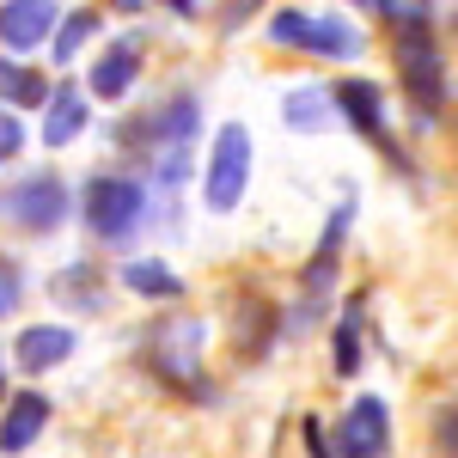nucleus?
Listing matches in <instances>:
<instances>
[{
	"label": "nucleus",
	"instance_id": "nucleus-1",
	"mask_svg": "<svg viewBox=\"0 0 458 458\" xmlns=\"http://www.w3.org/2000/svg\"><path fill=\"white\" fill-rule=\"evenodd\" d=\"M196 129H202V105H196L190 92L165 98V105L147 116V129H141L147 165H153V177H159L165 190H177V183H183V172H190V147H196Z\"/></svg>",
	"mask_w": 458,
	"mask_h": 458
},
{
	"label": "nucleus",
	"instance_id": "nucleus-2",
	"mask_svg": "<svg viewBox=\"0 0 458 458\" xmlns=\"http://www.w3.org/2000/svg\"><path fill=\"white\" fill-rule=\"evenodd\" d=\"M391 31H397V68H403V86L422 116L446 105V80H440V49H434V31H428V13H391Z\"/></svg>",
	"mask_w": 458,
	"mask_h": 458
},
{
	"label": "nucleus",
	"instance_id": "nucleus-3",
	"mask_svg": "<svg viewBox=\"0 0 458 458\" xmlns=\"http://www.w3.org/2000/svg\"><path fill=\"white\" fill-rule=\"evenodd\" d=\"M147 367L159 373V379H172V386H196V367H202V318H159L153 330H147Z\"/></svg>",
	"mask_w": 458,
	"mask_h": 458
},
{
	"label": "nucleus",
	"instance_id": "nucleus-4",
	"mask_svg": "<svg viewBox=\"0 0 458 458\" xmlns=\"http://www.w3.org/2000/svg\"><path fill=\"white\" fill-rule=\"evenodd\" d=\"M147 220V190L135 177H92L86 183V226L98 233V239H129L135 226Z\"/></svg>",
	"mask_w": 458,
	"mask_h": 458
},
{
	"label": "nucleus",
	"instance_id": "nucleus-5",
	"mask_svg": "<svg viewBox=\"0 0 458 458\" xmlns=\"http://www.w3.org/2000/svg\"><path fill=\"white\" fill-rule=\"evenodd\" d=\"M0 220L25 226V233H55L68 220V183L55 172H37L13 190H0Z\"/></svg>",
	"mask_w": 458,
	"mask_h": 458
},
{
	"label": "nucleus",
	"instance_id": "nucleus-6",
	"mask_svg": "<svg viewBox=\"0 0 458 458\" xmlns=\"http://www.w3.org/2000/svg\"><path fill=\"white\" fill-rule=\"evenodd\" d=\"M245 183H250V135L245 123H226L214 135V159H208V208L233 214L245 202Z\"/></svg>",
	"mask_w": 458,
	"mask_h": 458
},
{
	"label": "nucleus",
	"instance_id": "nucleus-7",
	"mask_svg": "<svg viewBox=\"0 0 458 458\" xmlns=\"http://www.w3.org/2000/svg\"><path fill=\"white\" fill-rule=\"evenodd\" d=\"M336 446H343V458H386L391 453V410L379 397H354L343 428H336Z\"/></svg>",
	"mask_w": 458,
	"mask_h": 458
},
{
	"label": "nucleus",
	"instance_id": "nucleus-8",
	"mask_svg": "<svg viewBox=\"0 0 458 458\" xmlns=\"http://www.w3.org/2000/svg\"><path fill=\"white\" fill-rule=\"evenodd\" d=\"M55 25V0H0V43L6 49H37Z\"/></svg>",
	"mask_w": 458,
	"mask_h": 458
},
{
	"label": "nucleus",
	"instance_id": "nucleus-9",
	"mask_svg": "<svg viewBox=\"0 0 458 458\" xmlns=\"http://www.w3.org/2000/svg\"><path fill=\"white\" fill-rule=\"evenodd\" d=\"M49 428V397L43 391H19L13 403H6V416H0V453H25L37 434Z\"/></svg>",
	"mask_w": 458,
	"mask_h": 458
},
{
	"label": "nucleus",
	"instance_id": "nucleus-10",
	"mask_svg": "<svg viewBox=\"0 0 458 458\" xmlns=\"http://www.w3.org/2000/svg\"><path fill=\"white\" fill-rule=\"evenodd\" d=\"M135 73H141V43H135V37H116L105 55L92 62V92H98V98H123V92L135 86Z\"/></svg>",
	"mask_w": 458,
	"mask_h": 458
},
{
	"label": "nucleus",
	"instance_id": "nucleus-11",
	"mask_svg": "<svg viewBox=\"0 0 458 458\" xmlns=\"http://www.w3.org/2000/svg\"><path fill=\"white\" fill-rule=\"evenodd\" d=\"M68 354H73L68 324H31V330L19 336V367H25V373H49V367H62Z\"/></svg>",
	"mask_w": 458,
	"mask_h": 458
},
{
	"label": "nucleus",
	"instance_id": "nucleus-12",
	"mask_svg": "<svg viewBox=\"0 0 458 458\" xmlns=\"http://www.w3.org/2000/svg\"><path fill=\"white\" fill-rule=\"evenodd\" d=\"M349 220H354V202L343 196V208L330 214V226H324V239H318V250H312V269H306V293H312V300H324V293H330L336 250H343V239H349Z\"/></svg>",
	"mask_w": 458,
	"mask_h": 458
},
{
	"label": "nucleus",
	"instance_id": "nucleus-13",
	"mask_svg": "<svg viewBox=\"0 0 458 458\" xmlns=\"http://www.w3.org/2000/svg\"><path fill=\"white\" fill-rule=\"evenodd\" d=\"M330 98H336V110L349 116L360 135H373V141H379V129H386V98H379V86H373V80H343Z\"/></svg>",
	"mask_w": 458,
	"mask_h": 458
},
{
	"label": "nucleus",
	"instance_id": "nucleus-14",
	"mask_svg": "<svg viewBox=\"0 0 458 458\" xmlns=\"http://www.w3.org/2000/svg\"><path fill=\"white\" fill-rule=\"evenodd\" d=\"M49 116H43V147H68L80 129H86V98L73 92V86H55L49 92Z\"/></svg>",
	"mask_w": 458,
	"mask_h": 458
},
{
	"label": "nucleus",
	"instance_id": "nucleus-15",
	"mask_svg": "<svg viewBox=\"0 0 458 458\" xmlns=\"http://www.w3.org/2000/svg\"><path fill=\"white\" fill-rule=\"evenodd\" d=\"M123 287L141 293V300H177V293H183V282H177L159 257H135V263H123Z\"/></svg>",
	"mask_w": 458,
	"mask_h": 458
},
{
	"label": "nucleus",
	"instance_id": "nucleus-16",
	"mask_svg": "<svg viewBox=\"0 0 458 458\" xmlns=\"http://www.w3.org/2000/svg\"><path fill=\"white\" fill-rule=\"evenodd\" d=\"M330 110H336V98L330 92H318V86H300V92H287V129H306V135H318V129H330Z\"/></svg>",
	"mask_w": 458,
	"mask_h": 458
},
{
	"label": "nucleus",
	"instance_id": "nucleus-17",
	"mask_svg": "<svg viewBox=\"0 0 458 458\" xmlns=\"http://www.w3.org/2000/svg\"><path fill=\"white\" fill-rule=\"evenodd\" d=\"M0 98H6V105H49V80H43V73L37 68H25V62H6V55H0Z\"/></svg>",
	"mask_w": 458,
	"mask_h": 458
},
{
	"label": "nucleus",
	"instance_id": "nucleus-18",
	"mask_svg": "<svg viewBox=\"0 0 458 458\" xmlns=\"http://www.w3.org/2000/svg\"><path fill=\"white\" fill-rule=\"evenodd\" d=\"M306 49L312 55H360V31H354L349 19H312Z\"/></svg>",
	"mask_w": 458,
	"mask_h": 458
},
{
	"label": "nucleus",
	"instance_id": "nucleus-19",
	"mask_svg": "<svg viewBox=\"0 0 458 458\" xmlns=\"http://www.w3.org/2000/svg\"><path fill=\"white\" fill-rule=\"evenodd\" d=\"M92 31H98V13H68V25H62V37H55V62H73Z\"/></svg>",
	"mask_w": 458,
	"mask_h": 458
},
{
	"label": "nucleus",
	"instance_id": "nucleus-20",
	"mask_svg": "<svg viewBox=\"0 0 458 458\" xmlns=\"http://www.w3.org/2000/svg\"><path fill=\"white\" fill-rule=\"evenodd\" d=\"M306 31H312V13H276L269 19V37L276 43H293V49H306Z\"/></svg>",
	"mask_w": 458,
	"mask_h": 458
},
{
	"label": "nucleus",
	"instance_id": "nucleus-21",
	"mask_svg": "<svg viewBox=\"0 0 458 458\" xmlns=\"http://www.w3.org/2000/svg\"><path fill=\"white\" fill-rule=\"evenodd\" d=\"M360 367V330H354V318L336 330V373H354Z\"/></svg>",
	"mask_w": 458,
	"mask_h": 458
},
{
	"label": "nucleus",
	"instance_id": "nucleus-22",
	"mask_svg": "<svg viewBox=\"0 0 458 458\" xmlns=\"http://www.w3.org/2000/svg\"><path fill=\"white\" fill-rule=\"evenodd\" d=\"M434 440H440V453H453V458H458V403L434 410Z\"/></svg>",
	"mask_w": 458,
	"mask_h": 458
},
{
	"label": "nucleus",
	"instance_id": "nucleus-23",
	"mask_svg": "<svg viewBox=\"0 0 458 458\" xmlns=\"http://www.w3.org/2000/svg\"><path fill=\"white\" fill-rule=\"evenodd\" d=\"M19 147H25V123H19L13 110H0V165H6Z\"/></svg>",
	"mask_w": 458,
	"mask_h": 458
},
{
	"label": "nucleus",
	"instance_id": "nucleus-24",
	"mask_svg": "<svg viewBox=\"0 0 458 458\" xmlns=\"http://www.w3.org/2000/svg\"><path fill=\"white\" fill-rule=\"evenodd\" d=\"M19 293H25V282H19V269L0 257V318L6 312H19Z\"/></svg>",
	"mask_w": 458,
	"mask_h": 458
},
{
	"label": "nucleus",
	"instance_id": "nucleus-25",
	"mask_svg": "<svg viewBox=\"0 0 458 458\" xmlns=\"http://www.w3.org/2000/svg\"><path fill=\"white\" fill-rule=\"evenodd\" d=\"M257 6H263V0H220V31H239Z\"/></svg>",
	"mask_w": 458,
	"mask_h": 458
},
{
	"label": "nucleus",
	"instance_id": "nucleus-26",
	"mask_svg": "<svg viewBox=\"0 0 458 458\" xmlns=\"http://www.w3.org/2000/svg\"><path fill=\"white\" fill-rule=\"evenodd\" d=\"M367 6H373V13H386V19L397 13V0H367Z\"/></svg>",
	"mask_w": 458,
	"mask_h": 458
},
{
	"label": "nucleus",
	"instance_id": "nucleus-27",
	"mask_svg": "<svg viewBox=\"0 0 458 458\" xmlns=\"http://www.w3.org/2000/svg\"><path fill=\"white\" fill-rule=\"evenodd\" d=\"M172 6H177V13H196V0H172Z\"/></svg>",
	"mask_w": 458,
	"mask_h": 458
},
{
	"label": "nucleus",
	"instance_id": "nucleus-28",
	"mask_svg": "<svg viewBox=\"0 0 458 458\" xmlns=\"http://www.w3.org/2000/svg\"><path fill=\"white\" fill-rule=\"evenodd\" d=\"M0 391H6V367H0Z\"/></svg>",
	"mask_w": 458,
	"mask_h": 458
}]
</instances>
